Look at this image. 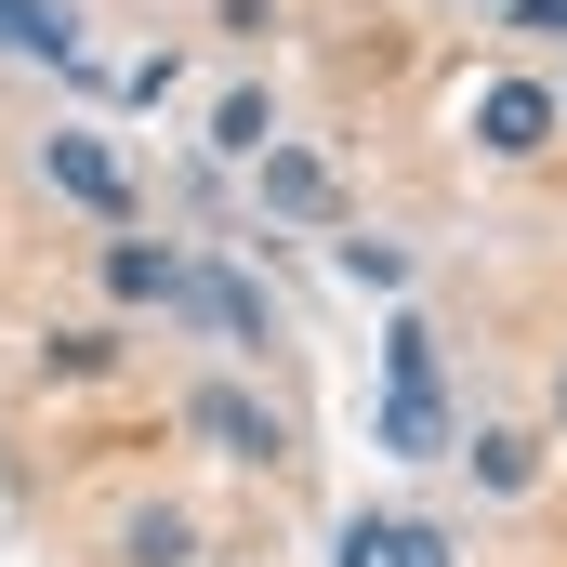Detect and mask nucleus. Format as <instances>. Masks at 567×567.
I'll return each mask as SVG.
<instances>
[{"mask_svg": "<svg viewBox=\"0 0 567 567\" xmlns=\"http://www.w3.org/2000/svg\"><path fill=\"white\" fill-rule=\"evenodd\" d=\"M185 423L212 435L225 462H278V449H290V423L265 410V396H238V383H198V396H185Z\"/></svg>", "mask_w": 567, "mask_h": 567, "instance_id": "obj_3", "label": "nucleus"}, {"mask_svg": "<svg viewBox=\"0 0 567 567\" xmlns=\"http://www.w3.org/2000/svg\"><path fill=\"white\" fill-rule=\"evenodd\" d=\"M106 357H120L106 330H53V343H40V370H66V383H80V370H106Z\"/></svg>", "mask_w": 567, "mask_h": 567, "instance_id": "obj_12", "label": "nucleus"}, {"mask_svg": "<svg viewBox=\"0 0 567 567\" xmlns=\"http://www.w3.org/2000/svg\"><path fill=\"white\" fill-rule=\"evenodd\" d=\"M343 278L357 290H410V251L396 238H343Z\"/></svg>", "mask_w": 567, "mask_h": 567, "instance_id": "obj_10", "label": "nucleus"}, {"mask_svg": "<svg viewBox=\"0 0 567 567\" xmlns=\"http://www.w3.org/2000/svg\"><path fill=\"white\" fill-rule=\"evenodd\" d=\"M475 475H488V488H528L542 449H528V435H475Z\"/></svg>", "mask_w": 567, "mask_h": 567, "instance_id": "obj_11", "label": "nucleus"}, {"mask_svg": "<svg viewBox=\"0 0 567 567\" xmlns=\"http://www.w3.org/2000/svg\"><path fill=\"white\" fill-rule=\"evenodd\" d=\"M212 145H225V158H265V145H278V120H265V93H225V120H212Z\"/></svg>", "mask_w": 567, "mask_h": 567, "instance_id": "obj_9", "label": "nucleus"}, {"mask_svg": "<svg viewBox=\"0 0 567 567\" xmlns=\"http://www.w3.org/2000/svg\"><path fill=\"white\" fill-rule=\"evenodd\" d=\"M185 278H198L185 251H158V238H106V290H120V303H185Z\"/></svg>", "mask_w": 567, "mask_h": 567, "instance_id": "obj_5", "label": "nucleus"}, {"mask_svg": "<svg viewBox=\"0 0 567 567\" xmlns=\"http://www.w3.org/2000/svg\"><path fill=\"white\" fill-rule=\"evenodd\" d=\"M555 93H542V80H488V93H475V145H488V158H542V145H555Z\"/></svg>", "mask_w": 567, "mask_h": 567, "instance_id": "obj_2", "label": "nucleus"}, {"mask_svg": "<svg viewBox=\"0 0 567 567\" xmlns=\"http://www.w3.org/2000/svg\"><path fill=\"white\" fill-rule=\"evenodd\" d=\"M251 172H265V212H290V225H317V212H330V158H303V145H265Z\"/></svg>", "mask_w": 567, "mask_h": 567, "instance_id": "obj_6", "label": "nucleus"}, {"mask_svg": "<svg viewBox=\"0 0 567 567\" xmlns=\"http://www.w3.org/2000/svg\"><path fill=\"white\" fill-rule=\"evenodd\" d=\"M357 555H370V567H449V542L410 528V515H357Z\"/></svg>", "mask_w": 567, "mask_h": 567, "instance_id": "obj_7", "label": "nucleus"}, {"mask_svg": "<svg viewBox=\"0 0 567 567\" xmlns=\"http://www.w3.org/2000/svg\"><path fill=\"white\" fill-rule=\"evenodd\" d=\"M0 53H53V66H66V53H80V27H66L53 0H0Z\"/></svg>", "mask_w": 567, "mask_h": 567, "instance_id": "obj_8", "label": "nucleus"}, {"mask_svg": "<svg viewBox=\"0 0 567 567\" xmlns=\"http://www.w3.org/2000/svg\"><path fill=\"white\" fill-rule=\"evenodd\" d=\"M40 172H53V185H66L80 212H106V225L133 212V172H120V158H106L93 133H53V145H40Z\"/></svg>", "mask_w": 567, "mask_h": 567, "instance_id": "obj_4", "label": "nucleus"}, {"mask_svg": "<svg viewBox=\"0 0 567 567\" xmlns=\"http://www.w3.org/2000/svg\"><path fill=\"white\" fill-rule=\"evenodd\" d=\"M383 449H396V462H435V449H449V396H435V330L423 317L383 330Z\"/></svg>", "mask_w": 567, "mask_h": 567, "instance_id": "obj_1", "label": "nucleus"}, {"mask_svg": "<svg viewBox=\"0 0 567 567\" xmlns=\"http://www.w3.org/2000/svg\"><path fill=\"white\" fill-rule=\"evenodd\" d=\"M343 567H370V555H357V542H343Z\"/></svg>", "mask_w": 567, "mask_h": 567, "instance_id": "obj_16", "label": "nucleus"}, {"mask_svg": "<svg viewBox=\"0 0 567 567\" xmlns=\"http://www.w3.org/2000/svg\"><path fill=\"white\" fill-rule=\"evenodd\" d=\"M502 13H515L528 40H567V0H502Z\"/></svg>", "mask_w": 567, "mask_h": 567, "instance_id": "obj_14", "label": "nucleus"}, {"mask_svg": "<svg viewBox=\"0 0 567 567\" xmlns=\"http://www.w3.org/2000/svg\"><path fill=\"white\" fill-rule=\"evenodd\" d=\"M133 567H185V515H133Z\"/></svg>", "mask_w": 567, "mask_h": 567, "instance_id": "obj_13", "label": "nucleus"}, {"mask_svg": "<svg viewBox=\"0 0 567 567\" xmlns=\"http://www.w3.org/2000/svg\"><path fill=\"white\" fill-rule=\"evenodd\" d=\"M555 423H567V370H555Z\"/></svg>", "mask_w": 567, "mask_h": 567, "instance_id": "obj_15", "label": "nucleus"}]
</instances>
